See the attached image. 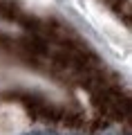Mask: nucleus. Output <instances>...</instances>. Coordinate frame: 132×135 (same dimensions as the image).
<instances>
[{
    "label": "nucleus",
    "mask_w": 132,
    "mask_h": 135,
    "mask_svg": "<svg viewBox=\"0 0 132 135\" xmlns=\"http://www.w3.org/2000/svg\"><path fill=\"white\" fill-rule=\"evenodd\" d=\"M43 135H56V133H43Z\"/></svg>",
    "instance_id": "nucleus-1"
},
{
    "label": "nucleus",
    "mask_w": 132,
    "mask_h": 135,
    "mask_svg": "<svg viewBox=\"0 0 132 135\" xmlns=\"http://www.w3.org/2000/svg\"><path fill=\"white\" fill-rule=\"evenodd\" d=\"M27 135H40V133H27Z\"/></svg>",
    "instance_id": "nucleus-2"
}]
</instances>
